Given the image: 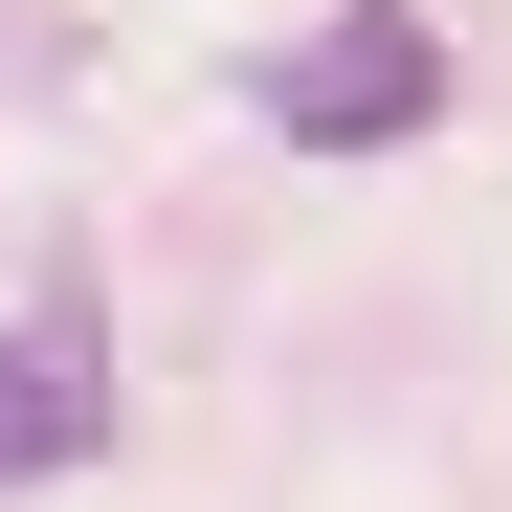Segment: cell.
<instances>
[{"mask_svg":"<svg viewBox=\"0 0 512 512\" xmlns=\"http://www.w3.org/2000/svg\"><path fill=\"white\" fill-rule=\"evenodd\" d=\"M423 112H446V23L423 0H334L312 45H268V134L290 156H401Z\"/></svg>","mask_w":512,"mask_h":512,"instance_id":"cell-1","label":"cell"},{"mask_svg":"<svg viewBox=\"0 0 512 512\" xmlns=\"http://www.w3.org/2000/svg\"><path fill=\"white\" fill-rule=\"evenodd\" d=\"M90 446H112V290L45 268L23 312H0V490H67Z\"/></svg>","mask_w":512,"mask_h":512,"instance_id":"cell-2","label":"cell"}]
</instances>
